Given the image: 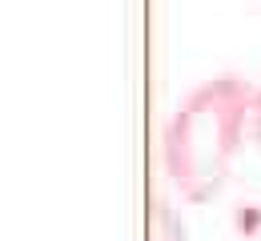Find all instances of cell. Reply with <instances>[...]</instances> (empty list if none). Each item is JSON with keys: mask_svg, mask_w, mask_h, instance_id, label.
<instances>
[{"mask_svg": "<svg viewBox=\"0 0 261 241\" xmlns=\"http://www.w3.org/2000/svg\"><path fill=\"white\" fill-rule=\"evenodd\" d=\"M253 113V85L241 76H213L193 85L161 129V165L185 201H213L229 181L233 157L245 145Z\"/></svg>", "mask_w": 261, "mask_h": 241, "instance_id": "obj_1", "label": "cell"}, {"mask_svg": "<svg viewBox=\"0 0 261 241\" xmlns=\"http://www.w3.org/2000/svg\"><path fill=\"white\" fill-rule=\"evenodd\" d=\"M157 241H189L181 213L169 205V201H161V205H157Z\"/></svg>", "mask_w": 261, "mask_h": 241, "instance_id": "obj_2", "label": "cell"}, {"mask_svg": "<svg viewBox=\"0 0 261 241\" xmlns=\"http://www.w3.org/2000/svg\"><path fill=\"white\" fill-rule=\"evenodd\" d=\"M249 137L261 149V85L253 89V113H249Z\"/></svg>", "mask_w": 261, "mask_h": 241, "instance_id": "obj_3", "label": "cell"}]
</instances>
